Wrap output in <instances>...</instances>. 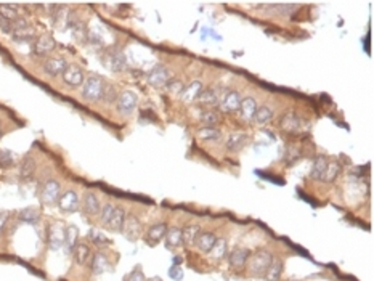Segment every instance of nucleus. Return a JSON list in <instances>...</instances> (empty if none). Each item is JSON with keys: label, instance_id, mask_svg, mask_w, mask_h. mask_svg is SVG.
Here are the masks:
<instances>
[{"label": "nucleus", "instance_id": "1", "mask_svg": "<svg viewBox=\"0 0 374 281\" xmlns=\"http://www.w3.org/2000/svg\"><path fill=\"white\" fill-rule=\"evenodd\" d=\"M272 260H273L272 252L267 251V249H259V251H255L254 254L249 255V259L246 262V268L252 277H265Z\"/></svg>", "mask_w": 374, "mask_h": 281}, {"label": "nucleus", "instance_id": "2", "mask_svg": "<svg viewBox=\"0 0 374 281\" xmlns=\"http://www.w3.org/2000/svg\"><path fill=\"white\" fill-rule=\"evenodd\" d=\"M103 87H105V80L100 76H90L85 80H83L81 95L82 98L88 101V103H95V101H100Z\"/></svg>", "mask_w": 374, "mask_h": 281}, {"label": "nucleus", "instance_id": "3", "mask_svg": "<svg viewBox=\"0 0 374 281\" xmlns=\"http://www.w3.org/2000/svg\"><path fill=\"white\" fill-rule=\"evenodd\" d=\"M61 196V185L53 178L45 180L39 188V200L43 206H55Z\"/></svg>", "mask_w": 374, "mask_h": 281}, {"label": "nucleus", "instance_id": "4", "mask_svg": "<svg viewBox=\"0 0 374 281\" xmlns=\"http://www.w3.org/2000/svg\"><path fill=\"white\" fill-rule=\"evenodd\" d=\"M121 232H122V235H124L128 241H137L140 236H141V233H143V225H141V222L138 220L137 215L127 214Z\"/></svg>", "mask_w": 374, "mask_h": 281}, {"label": "nucleus", "instance_id": "5", "mask_svg": "<svg viewBox=\"0 0 374 281\" xmlns=\"http://www.w3.org/2000/svg\"><path fill=\"white\" fill-rule=\"evenodd\" d=\"M148 84L154 88L166 87V84L172 79V73L164 65H156L150 73H148Z\"/></svg>", "mask_w": 374, "mask_h": 281}, {"label": "nucleus", "instance_id": "6", "mask_svg": "<svg viewBox=\"0 0 374 281\" xmlns=\"http://www.w3.org/2000/svg\"><path fill=\"white\" fill-rule=\"evenodd\" d=\"M137 105H138V97L133 92H130V90L121 92L119 97H118V101H116L118 111L121 114H125V116L132 114L135 108H137Z\"/></svg>", "mask_w": 374, "mask_h": 281}, {"label": "nucleus", "instance_id": "7", "mask_svg": "<svg viewBox=\"0 0 374 281\" xmlns=\"http://www.w3.org/2000/svg\"><path fill=\"white\" fill-rule=\"evenodd\" d=\"M58 207L66 214L77 212L81 207V201H79V196H77L76 191L68 190V191H64V193H61L60 200H58Z\"/></svg>", "mask_w": 374, "mask_h": 281}, {"label": "nucleus", "instance_id": "8", "mask_svg": "<svg viewBox=\"0 0 374 281\" xmlns=\"http://www.w3.org/2000/svg\"><path fill=\"white\" fill-rule=\"evenodd\" d=\"M105 65L111 69L113 73H122L125 71L127 68V60H125V55L124 52H121V50H109L105 56Z\"/></svg>", "mask_w": 374, "mask_h": 281}, {"label": "nucleus", "instance_id": "9", "mask_svg": "<svg viewBox=\"0 0 374 281\" xmlns=\"http://www.w3.org/2000/svg\"><path fill=\"white\" fill-rule=\"evenodd\" d=\"M63 82L69 87H81L85 80V74H83L82 68L77 65H68V68L64 69V73L61 74Z\"/></svg>", "mask_w": 374, "mask_h": 281}, {"label": "nucleus", "instance_id": "10", "mask_svg": "<svg viewBox=\"0 0 374 281\" xmlns=\"http://www.w3.org/2000/svg\"><path fill=\"white\" fill-rule=\"evenodd\" d=\"M55 47H56V42L53 37L48 34H43L41 37H36L32 50H34L36 56H48L55 50Z\"/></svg>", "mask_w": 374, "mask_h": 281}, {"label": "nucleus", "instance_id": "11", "mask_svg": "<svg viewBox=\"0 0 374 281\" xmlns=\"http://www.w3.org/2000/svg\"><path fill=\"white\" fill-rule=\"evenodd\" d=\"M69 63L61 58V56H51V58L45 60L43 61V73L50 76V78H58V76H61L64 73V69L68 68Z\"/></svg>", "mask_w": 374, "mask_h": 281}, {"label": "nucleus", "instance_id": "12", "mask_svg": "<svg viewBox=\"0 0 374 281\" xmlns=\"http://www.w3.org/2000/svg\"><path fill=\"white\" fill-rule=\"evenodd\" d=\"M280 127L288 133H300L302 127H304V120L295 113H286L280 119Z\"/></svg>", "mask_w": 374, "mask_h": 281}, {"label": "nucleus", "instance_id": "13", "mask_svg": "<svg viewBox=\"0 0 374 281\" xmlns=\"http://www.w3.org/2000/svg\"><path fill=\"white\" fill-rule=\"evenodd\" d=\"M47 241L50 249H53V251L61 249L64 246V227H61L60 223L50 225L47 232Z\"/></svg>", "mask_w": 374, "mask_h": 281}, {"label": "nucleus", "instance_id": "14", "mask_svg": "<svg viewBox=\"0 0 374 281\" xmlns=\"http://www.w3.org/2000/svg\"><path fill=\"white\" fill-rule=\"evenodd\" d=\"M51 23L56 29H68V15L69 10L64 7V5H51Z\"/></svg>", "mask_w": 374, "mask_h": 281}, {"label": "nucleus", "instance_id": "15", "mask_svg": "<svg viewBox=\"0 0 374 281\" xmlns=\"http://www.w3.org/2000/svg\"><path fill=\"white\" fill-rule=\"evenodd\" d=\"M125 215H127V212H125V209H124V207L116 206V207H114V210H113V214H111V217H109V220L105 223V227L109 230V232H113V233H119L121 230H122V225H124Z\"/></svg>", "mask_w": 374, "mask_h": 281}, {"label": "nucleus", "instance_id": "16", "mask_svg": "<svg viewBox=\"0 0 374 281\" xmlns=\"http://www.w3.org/2000/svg\"><path fill=\"white\" fill-rule=\"evenodd\" d=\"M241 100H243V98H241L240 92H236V90H228L227 95L223 97V100L220 101L222 111H225V113H236V111H240Z\"/></svg>", "mask_w": 374, "mask_h": 281}, {"label": "nucleus", "instance_id": "17", "mask_svg": "<svg viewBox=\"0 0 374 281\" xmlns=\"http://www.w3.org/2000/svg\"><path fill=\"white\" fill-rule=\"evenodd\" d=\"M82 209L87 215H98L101 210V202L93 191H87L82 198Z\"/></svg>", "mask_w": 374, "mask_h": 281}, {"label": "nucleus", "instance_id": "18", "mask_svg": "<svg viewBox=\"0 0 374 281\" xmlns=\"http://www.w3.org/2000/svg\"><path fill=\"white\" fill-rule=\"evenodd\" d=\"M90 268H92L93 275H101L108 272L111 268V262H109L108 255L105 252H96L92 255V260H90Z\"/></svg>", "mask_w": 374, "mask_h": 281}, {"label": "nucleus", "instance_id": "19", "mask_svg": "<svg viewBox=\"0 0 374 281\" xmlns=\"http://www.w3.org/2000/svg\"><path fill=\"white\" fill-rule=\"evenodd\" d=\"M249 255H250V251L248 247H235L228 255V262L233 268H244Z\"/></svg>", "mask_w": 374, "mask_h": 281}, {"label": "nucleus", "instance_id": "20", "mask_svg": "<svg viewBox=\"0 0 374 281\" xmlns=\"http://www.w3.org/2000/svg\"><path fill=\"white\" fill-rule=\"evenodd\" d=\"M166 233H167V225L163 222H159V223H154V225H151L146 230L145 238L150 244H158V242L164 240Z\"/></svg>", "mask_w": 374, "mask_h": 281}, {"label": "nucleus", "instance_id": "21", "mask_svg": "<svg viewBox=\"0 0 374 281\" xmlns=\"http://www.w3.org/2000/svg\"><path fill=\"white\" fill-rule=\"evenodd\" d=\"M201 92H203V84L199 80H193L191 84H188L182 90L180 100H182L183 103H193V101H196V98L199 97Z\"/></svg>", "mask_w": 374, "mask_h": 281}, {"label": "nucleus", "instance_id": "22", "mask_svg": "<svg viewBox=\"0 0 374 281\" xmlns=\"http://www.w3.org/2000/svg\"><path fill=\"white\" fill-rule=\"evenodd\" d=\"M36 169H37L36 159L31 155L24 156L21 164H19V177H21V180H31L36 174Z\"/></svg>", "mask_w": 374, "mask_h": 281}, {"label": "nucleus", "instance_id": "23", "mask_svg": "<svg viewBox=\"0 0 374 281\" xmlns=\"http://www.w3.org/2000/svg\"><path fill=\"white\" fill-rule=\"evenodd\" d=\"M92 251L87 244L83 242H77L76 247L73 249V257L77 265H87L90 260H92Z\"/></svg>", "mask_w": 374, "mask_h": 281}, {"label": "nucleus", "instance_id": "24", "mask_svg": "<svg viewBox=\"0 0 374 281\" xmlns=\"http://www.w3.org/2000/svg\"><path fill=\"white\" fill-rule=\"evenodd\" d=\"M215 241H217V236H215L214 233H210V232H199L198 238H196V241H195V244L198 246L199 251L209 254L210 249L214 247Z\"/></svg>", "mask_w": 374, "mask_h": 281}, {"label": "nucleus", "instance_id": "25", "mask_svg": "<svg viewBox=\"0 0 374 281\" xmlns=\"http://www.w3.org/2000/svg\"><path fill=\"white\" fill-rule=\"evenodd\" d=\"M10 37H11V40H15V42H31L36 39V29L32 28L31 24H28V26L15 29L10 34Z\"/></svg>", "mask_w": 374, "mask_h": 281}, {"label": "nucleus", "instance_id": "26", "mask_svg": "<svg viewBox=\"0 0 374 281\" xmlns=\"http://www.w3.org/2000/svg\"><path fill=\"white\" fill-rule=\"evenodd\" d=\"M340 170H342V165L337 161V159H328V164H326V169H325V174L321 177V180L326 182V183H331L337 178V175L340 174Z\"/></svg>", "mask_w": 374, "mask_h": 281}, {"label": "nucleus", "instance_id": "27", "mask_svg": "<svg viewBox=\"0 0 374 281\" xmlns=\"http://www.w3.org/2000/svg\"><path fill=\"white\" fill-rule=\"evenodd\" d=\"M248 133H244V132H233V133H230V137L227 138V148L230 150V151H240V150H243V146L248 143Z\"/></svg>", "mask_w": 374, "mask_h": 281}, {"label": "nucleus", "instance_id": "28", "mask_svg": "<svg viewBox=\"0 0 374 281\" xmlns=\"http://www.w3.org/2000/svg\"><path fill=\"white\" fill-rule=\"evenodd\" d=\"M196 103L203 108H215L218 105V97L210 88H203V92L199 93V97L196 98Z\"/></svg>", "mask_w": 374, "mask_h": 281}, {"label": "nucleus", "instance_id": "29", "mask_svg": "<svg viewBox=\"0 0 374 281\" xmlns=\"http://www.w3.org/2000/svg\"><path fill=\"white\" fill-rule=\"evenodd\" d=\"M255 111H257V103H255V100L252 97H248V98L241 100L240 113H241V118L244 120H252Z\"/></svg>", "mask_w": 374, "mask_h": 281}, {"label": "nucleus", "instance_id": "30", "mask_svg": "<svg viewBox=\"0 0 374 281\" xmlns=\"http://www.w3.org/2000/svg\"><path fill=\"white\" fill-rule=\"evenodd\" d=\"M166 240V246L169 249H177L182 246V230L177 227L167 228V233L164 236Z\"/></svg>", "mask_w": 374, "mask_h": 281}, {"label": "nucleus", "instance_id": "31", "mask_svg": "<svg viewBox=\"0 0 374 281\" xmlns=\"http://www.w3.org/2000/svg\"><path fill=\"white\" fill-rule=\"evenodd\" d=\"M283 268H285V265H283V260L278 259V257H273L272 264H270L268 270L265 273V280L267 281H280L281 275H283Z\"/></svg>", "mask_w": 374, "mask_h": 281}, {"label": "nucleus", "instance_id": "32", "mask_svg": "<svg viewBox=\"0 0 374 281\" xmlns=\"http://www.w3.org/2000/svg\"><path fill=\"white\" fill-rule=\"evenodd\" d=\"M118 97H119L118 87L113 85V84H106V82H105V87H103L100 101H103V103L108 105V106H111V105H116V101H118Z\"/></svg>", "mask_w": 374, "mask_h": 281}, {"label": "nucleus", "instance_id": "33", "mask_svg": "<svg viewBox=\"0 0 374 281\" xmlns=\"http://www.w3.org/2000/svg\"><path fill=\"white\" fill-rule=\"evenodd\" d=\"M199 232H201V230H199L198 225H186L182 230V246L190 247V246L195 244V241L198 238Z\"/></svg>", "mask_w": 374, "mask_h": 281}, {"label": "nucleus", "instance_id": "34", "mask_svg": "<svg viewBox=\"0 0 374 281\" xmlns=\"http://www.w3.org/2000/svg\"><path fill=\"white\" fill-rule=\"evenodd\" d=\"M326 164H328V158L325 155H320L315 158L312 170H310V177L313 178V180H321V177H323V174H325Z\"/></svg>", "mask_w": 374, "mask_h": 281}, {"label": "nucleus", "instance_id": "35", "mask_svg": "<svg viewBox=\"0 0 374 281\" xmlns=\"http://www.w3.org/2000/svg\"><path fill=\"white\" fill-rule=\"evenodd\" d=\"M18 219H19V222L34 225V223L41 220V212H39V209H36V207H24L18 212Z\"/></svg>", "mask_w": 374, "mask_h": 281}, {"label": "nucleus", "instance_id": "36", "mask_svg": "<svg viewBox=\"0 0 374 281\" xmlns=\"http://www.w3.org/2000/svg\"><path fill=\"white\" fill-rule=\"evenodd\" d=\"M88 240L96 247H106V246L111 244V240H109L105 233L100 232V230H96V228H92L88 232Z\"/></svg>", "mask_w": 374, "mask_h": 281}, {"label": "nucleus", "instance_id": "37", "mask_svg": "<svg viewBox=\"0 0 374 281\" xmlns=\"http://www.w3.org/2000/svg\"><path fill=\"white\" fill-rule=\"evenodd\" d=\"M77 236H79V232L74 225H69L64 228V246L69 252H73V249L77 244Z\"/></svg>", "mask_w": 374, "mask_h": 281}, {"label": "nucleus", "instance_id": "38", "mask_svg": "<svg viewBox=\"0 0 374 281\" xmlns=\"http://www.w3.org/2000/svg\"><path fill=\"white\" fill-rule=\"evenodd\" d=\"M71 31H73V36H74V39L77 40V42H81V43H85L87 40H88V29H87V24L83 23V21H77L73 28H71Z\"/></svg>", "mask_w": 374, "mask_h": 281}, {"label": "nucleus", "instance_id": "39", "mask_svg": "<svg viewBox=\"0 0 374 281\" xmlns=\"http://www.w3.org/2000/svg\"><path fill=\"white\" fill-rule=\"evenodd\" d=\"M21 16L19 15V10L16 5H11V3H2L0 5V18H3V20H8V21H15L18 18Z\"/></svg>", "mask_w": 374, "mask_h": 281}, {"label": "nucleus", "instance_id": "40", "mask_svg": "<svg viewBox=\"0 0 374 281\" xmlns=\"http://www.w3.org/2000/svg\"><path fill=\"white\" fill-rule=\"evenodd\" d=\"M272 119H273V111L270 110L268 106H260V108H257V111L254 114V119L252 120H255V122L259 124V125H265Z\"/></svg>", "mask_w": 374, "mask_h": 281}, {"label": "nucleus", "instance_id": "41", "mask_svg": "<svg viewBox=\"0 0 374 281\" xmlns=\"http://www.w3.org/2000/svg\"><path fill=\"white\" fill-rule=\"evenodd\" d=\"M198 137L201 140H206V142H209V140H220L222 133L218 129H215V127H203L201 130L198 132Z\"/></svg>", "mask_w": 374, "mask_h": 281}, {"label": "nucleus", "instance_id": "42", "mask_svg": "<svg viewBox=\"0 0 374 281\" xmlns=\"http://www.w3.org/2000/svg\"><path fill=\"white\" fill-rule=\"evenodd\" d=\"M209 255L210 257H214V259L225 257V255H227V241H225L223 238H217L215 244H214V247L210 249Z\"/></svg>", "mask_w": 374, "mask_h": 281}, {"label": "nucleus", "instance_id": "43", "mask_svg": "<svg viewBox=\"0 0 374 281\" xmlns=\"http://www.w3.org/2000/svg\"><path fill=\"white\" fill-rule=\"evenodd\" d=\"M300 155H302V153H300V150L297 148V146L291 145V146H288V148H286V153H285V158H283V161H285L288 165H291L295 161H299Z\"/></svg>", "mask_w": 374, "mask_h": 281}, {"label": "nucleus", "instance_id": "44", "mask_svg": "<svg viewBox=\"0 0 374 281\" xmlns=\"http://www.w3.org/2000/svg\"><path fill=\"white\" fill-rule=\"evenodd\" d=\"M15 165V156L10 150H0V169H8Z\"/></svg>", "mask_w": 374, "mask_h": 281}, {"label": "nucleus", "instance_id": "45", "mask_svg": "<svg viewBox=\"0 0 374 281\" xmlns=\"http://www.w3.org/2000/svg\"><path fill=\"white\" fill-rule=\"evenodd\" d=\"M201 122L206 127H215L218 122H220V118H218L214 111H206V113H203V116H201Z\"/></svg>", "mask_w": 374, "mask_h": 281}, {"label": "nucleus", "instance_id": "46", "mask_svg": "<svg viewBox=\"0 0 374 281\" xmlns=\"http://www.w3.org/2000/svg\"><path fill=\"white\" fill-rule=\"evenodd\" d=\"M166 88H167V92H169V93H177V95H180V93H182L183 88H185V85H183L182 80H178V79H170V80L166 84Z\"/></svg>", "mask_w": 374, "mask_h": 281}, {"label": "nucleus", "instance_id": "47", "mask_svg": "<svg viewBox=\"0 0 374 281\" xmlns=\"http://www.w3.org/2000/svg\"><path fill=\"white\" fill-rule=\"evenodd\" d=\"M114 207H116V204H113V202H108V204H105V206H101V210H100V220H101L103 225H105V223L109 220V217H111Z\"/></svg>", "mask_w": 374, "mask_h": 281}, {"label": "nucleus", "instance_id": "48", "mask_svg": "<svg viewBox=\"0 0 374 281\" xmlns=\"http://www.w3.org/2000/svg\"><path fill=\"white\" fill-rule=\"evenodd\" d=\"M127 281H146V278H145L143 272H141V268H140V267H137V268H135V270L130 273V275H128Z\"/></svg>", "mask_w": 374, "mask_h": 281}, {"label": "nucleus", "instance_id": "49", "mask_svg": "<svg viewBox=\"0 0 374 281\" xmlns=\"http://www.w3.org/2000/svg\"><path fill=\"white\" fill-rule=\"evenodd\" d=\"M8 219H10L8 210H0V235L5 232V227H6V223H8Z\"/></svg>", "mask_w": 374, "mask_h": 281}, {"label": "nucleus", "instance_id": "50", "mask_svg": "<svg viewBox=\"0 0 374 281\" xmlns=\"http://www.w3.org/2000/svg\"><path fill=\"white\" fill-rule=\"evenodd\" d=\"M272 8L273 10H276V11H278V13H281V15H289V13H291V11H289V10H292L294 8V5H272Z\"/></svg>", "mask_w": 374, "mask_h": 281}, {"label": "nucleus", "instance_id": "51", "mask_svg": "<svg viewBox=\"0 0 374 281\" xmlns=\"http://www.w3.org/2000/svg\"><path fill=\"white\" fill-rule=\"evenodd\" d=\"M169 275H170L172 278L180 280V278H182V268H178V267H172V268H170V272H169Z\"/></svg>", "mask_w": 374, "mask_h": 281}, {"label": "nucleus", "instance_id": "52", "mask_svg": "<svg viewBox=\"0 0 374 281\" xmlns=\"http://www.w3.org/2000/svg\"><path fill=\"white\" fill-rule=\"evenodd\" d=\"M146 281H163L161 278H150V280H146Z\"/></svg>", "mask_w": 374, "mask_h": 281}, {"label": "nucleus", "instance_id": "53", "mask_svg": "<svg viewBox=\"0 0 374 281\" xmlns=\"http://www.w3.org/2000/svg\"><path fill=\"white\" fill-rule=\"evenodd\" d=\"M0 137H2V129H0Z\"/></svg>", "mask_w": 374, "mask_h": 281}]
</instances>
